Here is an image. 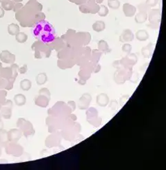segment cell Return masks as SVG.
<instances>
[{"label":"cell","instance_id":"cell-1","mask_svg":"<svg viewBox=\"0 0 166 170\" xmlns=\"http://www.w3.org/2000/svg\"><path fill=\"white\" fill-rule=\"evenodd\" d=\"M33 35L41 42L48 43L54 40L56 32L51 24L47 21L42 20L34 26Z\"/></svg>","mask_w":166,"mask_h":170},{"label":"cell","instance_id":"cell-2","mask_svg":"<svg viewBox=\"0 0 166 170\" xmlns=\"http://www.w3.org/2000/svg\"><path fill=\"white\" fill-rule=\"evenodd\" d=\"M39 95L36 98L35 104L41 107H46L50 100V93L46 88H42L39 91Z\"/></svg>","mask_w":166,"mask_h":170},{"label":"cell","instance_id":"cell-3","mask_svg":"<svg viewBox=\"0 0 166 170\" xmlns=\"http://www.w3.org/2000/svg\"><path fill=\"white\" fill-rule=\"evenodd\" d=\"M17 126L20 128L21 131H23L26 137L33 136L34 134L33 125L28 120H26L24 119H19L17 122Z\"/></svg>","mask_w":166,"mask_h":170},{"label":"cell","instance_id":"cell-4","mask_svg":"<svg viewBox=\"0 0 166 170\" xmlns=\"http://www.w3.org/2000/svg\"><path fill=\"white\" fill-rule=\"evenodd\" d=\"M87 120L93 126L97 127L101 123V119L98 117V112L95 108L91 107L86 112Z\"/></svg>","mask_w":166,"mask_h":170},{"label":"cell","instance_id":"cell-5","mask_svg":"<svg viewBox=\"0 0 166 170\" xmlns=\"http://www.w3.org/2000/svg\"><path fill=\"white\" fill-rule=\"evenodd\" d=\"M6 152L9 155L14 156H20L23 153V147L19 145L16 144V143L11 142L10 144L7 145Z\"/></svg>","mask_w":166,"mask_h":170},{"label":"cell","instance_id":"cell-6","mask_svg":"<svg viewBox=\"0 0 166 170\" xmlns=\"http://www.w3.org/2000/svg\"><path fill=\"white\" fill-rule=\"evenodd\" d=\"M92 100V97L90 94L86 93L80 98L78 103V107L81 110L88 109Z\"/></svg>","mask_w":166,"mask_h":170},{"label":"cell","instance_id":"cell-7","mask_svg":"<svg viewBox=\"0 0 166 170\" xmlns=\"http://www.w3.org/2000/svg\"><path fill=\"white\" fill-rule=\"evenodd\" d=\"M21 136H22L21 131L17 129H13L10 130L8 132L7 138H8L9 141L17 143L19 139H20Z\"/></svg>","mask_w":166,"mask_h":170},{"label":"cell","instance_id":"cell-8","mask_svg":"<svg viewBox=\"0 0 166 170\" xmlns=\"http://www.w3.org/2000/svg\"><path fill=\"white\" fill-rule=\"evenodd\" d=\"M134 40V34L130 29H125L119 37V41L123 43L130 42Z\"/></svg>","mask_w":166,"mask_h":170},{"label":"cell","instance_id":"cell-9","mask_svg":"<svg viewBox=\"0 0 166 170\" xmlns=\"http://www.w3.org/2000/svg\"><path fill=\"white\" fill-rule=\"evenodd\" d=\"M110 103V98L105 93H101L96 97V103L101 107H106Z\"/></svg>","mask_w":166,"mask_h":170},{"label":"cell","instance_id":"cell-10","mask_svg":"<svg viewBox=\"0 0 166 170\" xmlns=\"http://www.w3.org/2000/svg\"><path fill=\"white\" fill-rule=\"evenodd\" d=\"M123 11L126 17H131L135 15L136 11H137V8L130 4L125 3L123 6Z\"/></svg>","mask_w":166,"mask_h":170},{"label":"cell","instance_id":"cell-11","mask_svg":"<svg viewBox=\"0 0 166 170\" xmlns=\"http://www.w3.org/2000/svg\"><path fill=\"white\" fill-rule=\"evenodd\" d=\"M14 101L15 104L18 106H23L26 104V98L22 94H18L14 97Z\"/></svg>","mask_w":166,"mask_h":170},{"label":"cell","instance_id":"cell-12","mask_svg":"<svg viewBox=\"0 0 166 170\" xmlns=\"http://www.w3.org/2000/svg\"><path fill=\"white\" fill-rule=\"evenodd\" d=\"M136 38L140 41H145L149 38V34L145 30H139L136 33Z\"/></svg>","mask_w":166,"mask_h":170},{"label":"cell","instance_id":"cell-13","mask_svg":"<svg viewBox=\"0 0 166 170\" xmlns=\"http://www.w3.org/2000/svg\"><path fill=\"white\" fill-rule=\"evenodd\" d=\"M148 19V14L145 12L140 11L136 14L135 17V21L137 24H143L145 23Z\"/></svg>","mask_w":166,"mask_h":170},{"label":"cell","instance_id":"cell-14","mask_svg":"<svg viewBox=\"0 0 166 170\" xmlns=\"http://www.w3.org/2000/svg\"><path fill=\"white\" fill-rule=\"evenodd\" d=\"M93 29L97 33L102 32L106 29V24L103 21H96L93 24Z\"/></svg>","mask_w":166,"mask_h":170},{"label":"cell","instance_id":"cell-15","mask_svg":"<svg viewBox=\"0 0 166 170\" xmlns=\"http://www.w3.org/2000/svg\"><path fill=\"white\" fill-rule=\"evenodd\" d=\"M154 46L152 43H150V45L145 47V48H142V54L143 56L145 58H149L150 56L152 55L153 52Z\"/></svg>","mask_w":166,"mask_h":170},{"label":"cell","instance_id":"cell-16","mask_svg":"<svg viewBox=\"0 0 166 170\" xmlns=\"http://www.w3.org/2000/svg\"><path fill=\"white\" fill-rule=\"evenodd\" d=\"M98 48L100 51L103 52V53H109V52L111 51V50H110V48H109V46L108 45L107 42L103 40H101L99 42Z\"/></svg>","mask_w":166,"mask_h":170},{"label":"cell","instance_id":"cell-17","mask_svg":"<svg viewBox=\"0 0 166 170\" xmlns=\"http://www.w3.org/2000/svg\"><path fill=\"white\" fill-rule=\"evenodd\" d=\"M47 76L46 73H40L36 77V82L37 84L39 85H41L45 84L47 81Z\"/></svg>","mask_w":166,"mask_h":170},{"label":"cell","instance_id":"cell-18","mask_svg":"<svg viewBox=\"0 0 166 170\" xmlns=\"http://www.w3.org/2000/svg\"><path fill=\"white\" fill-rule=\"evenodd\" d=\"M32 87L31 81L28 79H24L20 82V88L22 90L28 91Z\"/></svg>","mask_w":166,"mask_h":170},{"label":"cell","instance_id":"cell-19","mask_svg":"<svg viewBox=\"0 0 166 170\" xmlns=\"http://www.w3.org/2000/svg\"><path fill=\"white\" fill-rule=\"evenodd\" d=\"M19 28L16 24H12L8 26V33L11 35H16L17 34L19 33Z\"/></svg>","mask_w":166,"mask_h":170},{"label":"cell","instance_id":"cell-20","mask_svg":"<svg viewBox=\"0 0 166 170\" xmlns=\"http://www.w3.org/2000/svg\"><path fill=\"white\" fill-rule=\"evenodd\" d=\"M27 39H28V36L24 33H19L18 34H16V40L19 43L26 42Z\"/></svg>","mask_w":166,"mask_h":170},{"label":"cell","instance_id":"cell-21","mask_svg":"<svg viewBox=\"0 0 166 170\" xmlns=\"http://www.w3.org/2000/svg\"><path fill=\"white\" fill-rule=\"evenodd\" d=\"M108 5L110 8L118 9L120 7V2L119 0H111L108 2Z\"/></svg>","mask_w":166,"mask_h":170},{"label":"cell","instance_id":"cell-22","mask_svg":"<svg viewBox=\"0 0 166 170\" xmlns=\"http://www.w3.org/2000/svg\"><path fill=\"white\" fill-rule=\"evenodd\" d=\"M109 13L108 8L104 5H101L98 11V14L100 17H106Z\"/></svg>","mask_w":166,"mask_h":170},{"label":"cell","instance_id":"cell-23","mask_svg":"<svg viewBox=\"0 0 166 170\" xmlns=\"http://www.w3.org/2000/svg\"><path fill=\"white\" fill-rule=\"evenodd\" d=\"M122 50L125 53H130L131 50H132V46L128 43H125L122 46Z\"/></svg>","mask_w":166,"mask_h":170},{"label":"cell","instance_id":"cell-24","mask_svg":"<svg viewBox=\"0 0 166 170\" xmlns=\"http://www.w3.org/2000/svg\"><path fill=\"white\" fill-rule=\"evenodd\" d=\"M117 106H118V104H117V102L115 100H112L110 101V107L112 109V110H117Z\"/></svg>","mask_w":166,"mask_h":170},{"label":"cell","instance_id":"cell-25","mask_svg":"<svg viewBox=\"0 0 166 170\" xmlns=\"http://www.w3.org/2000/svg\"><path fill=\"white\" fill-rule=\"evenodd\" d=\"M158 3V0H147L146 1V4L148 6H155Z\"/></svg>","mask_w":166,"mask_h":170},{"label":"cell","instance_id":"cell-26","mask_svg":"<svg viewBox=\"0 0 166 170\" xmlns=\"http://www.w3.org/2000/svg\"><path fill=\"white\" fill-rule=\"evenodd\" d=\"M3 127H4L3 122H2V120H0V132H1L2 130V129H3Z\"/></svg>","mask_w":166,"mask_h":170},{"label":"cell","instance_id":"cell-27","mask_svg":"<svg viewBox=\"0 0 166 170\" xmlns=\"http://www.w3.org/2000/svg\"><path fill=\"white\" fill-rule=\"evenodd\" d=\"M108 1H111V0H108Z\"/></svg>","mask_w":166,"mask_h":170}]
</instances>
